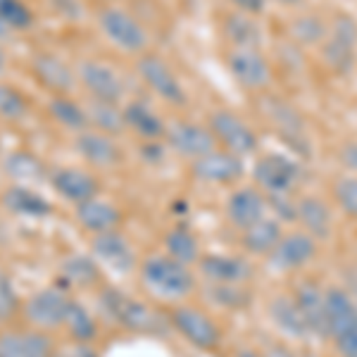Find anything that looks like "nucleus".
<instances>
[{
	"label": "nucleus",
	"instance_id": "obj_43",
	"mask_svg": "<svg viewBox=\"0 0 357 357\" xmlns=\"http://www.w3.org/2000/svg\"><path fill=\"white\" fill-rule=\"evenodd\" d=\"M293 31H296L298 41H305V43L319 41L321 43L329 29H324L321 20H317V17H301V20L296 22V26H293Z\"/></svg>",
	"mask_w": 357,
	"mask_h": 357
},
{
	"label": "nucleus",
	"instance_id": "obj_6",
	"mask_svg": "<svg viewBox=\"0 0 357 357\" xmlns=\"http://www.w3.org/2000/svg\"><path fill=\"white\" fill-rule=\"evenodd\" d=\"M227 69L231 79L243 91L260 93L272 84V65L260 53V48H229L227 53Z\"/></svg>",
	"mask_w": 357,
	"mask_h": 357
},
{
	"label": "nucleus",
	"instance_id": "obj_53",
	"mask_svg": "<svg viewBox=\"0 0 357 357\" xmlns=\"http://www.w3.org/2000/svg\"><path fill=\"white\" fill-rule=\"evenodd\" d=\"M0 357H3V348H0Z\"/></svg>",
	"mask_w": 357,
	"mask_h": 357
},
{
	"label": "nucleus",
	"instance_id": "obj_42",
	"mask_svg": "<svg viewBox=\"0 0 357 357\" xmlns=\"http://www.w3.org/2000/svg\"><path fill=\"white\" fill-rule=\"evenodd\" d=\"M20 310V298H17L15 284L10 281V276L0 269V324L10 321Z\"/></svg>",
	"mask_w": 357,
	"mask_h": 357
},
{
	"label": "nucleus",
	"instance_id": "obj_15",
	"mask_svg": "<svg viewBox=\"0 0 357 357\" xmlns=\"http://www.w3.org/2000/svg\"><path fill=\"white\" fill-rule=\"evenodd\" d=\"M74 148L86 162L91 167H98V169H110V167L122 165L124 160V153L119 143L114 141V136L100 134L96 129H86L82 134H77Z\"/></svg>",
	"mask_w": 357,
	"mask_h": 357
},
{
	"label": "nucleus",
	"instance_id": "obj_31",
	"mask_svg": "<svg viewBox=\"0 0 357 357\" xmlns=\"http://www.w3.org/2000/svg\"><path fill=\"white\" fill-rule=\"evenodd\" d=\"M224 33H227L231 48H260L264 36L255 17L236 13V10L224 17Z\"/></svg>",
	"mask_w": 357,
	"mask_h": 357
},
{
	"label": "nucleus",
	"instance_id": "obj_3",
	"mask_svg": "<svg viewBox=\"0 0 357 357\" xmlns=\"http://www.w3.org/2000/svg\"><path fill=\"white\" fill-rule=\"evenodd\" d=\"M98 29L114 48L126 55H143L148 48V31L131 13L122 8H102L98 15Z\"/></svg>",
	"mask_w": 357,
	"mask_h": 357
},
{
	"label": "nucleus",
	"instance_id": "obj_21",
	"mask_svg": "<svg viewBox=\"0 0 357 357\" xmlns=\"http://www.w3.org/2000/svg\"><path fill=\"white\" fill-rule=\"evenodd\" d=\"M91 250H93L96 260L112 269L114 274H126L134 267V250L119 231L96 234L91 241Z\"/></svg>",
	"mask_w": 357,
	"mask_h": 357
},
{
	"label": "nucleus",
	"instance_id": "obj_27",
	"mask_svg": "<svg viewBox=\"0 0 357 357\" xmlns=\"http://www.w3.org/2000/svg\"><path fill=\"white\" fill-rule=\"evenodd\" d=\"M77 222L84 231L89 234H105V231H117V227L122 224V212L117 210L112 203L105 200H86V203L77 205Z\"/></svg>",
	"mask_w": 357,
	"mask_h": 357
},
{
	"label": "nucleus",
	"instance_id": "obj_50",
	"mask_svg": "<svg viewBox=\"0 0 357 357\" xmlns=\"http://www.w3.org/2000/svg\"><path fill=\"white\" fill-rule=\"evenodd\" d=\"M350 298H353V303H355V307H357V279L353 281V286H350Z\"/></svg>",
	"mask_w": 357,
	"mask_h": 357
},
{
	"label": "nucleus",
	"instance_id": "obj_40",
	"mask_svg": "<svg viewBox=\"0 0 357 357\" xmlns=\"http://www.w3.org/2000/svg\"><path fill=\"white\" fill-rule=\"evenodd\" d=\"M210 298L220 307L238 310L250 303V293L243 289V284H210Z\"/></svg>",
	"mask_w": 357,
	"mask_h": 357
},
{
	"label": "nucleus",
	"instance_id": "obj_30",
	"mask_svg": "<svg viewBox=\"0 0 357 357\" xmlns=\"http://www.w3.org/2000/svg\"><path fill=\"white\" fill-rule=\"evenodd\" d=\"M284 238V231H281V224L272 220V217H264V220L255 222L252 227L243 229V238L241 243L248 252L252 255H272L274 248L279 245V241Z\"/></svg>",
	"mask_w": 357,
	"mask_h": 357
},
{
	"label": "nucleus",
	"instance_id": "obj_2",
	"mask_svg": "<svg viewBox=\"0 0 357 357\" xmlns=\"http://www.w3.org/2000/svg\"><path fill=\"white\" fill-rule=\"evenodd\" d=\"M98 303H100L102 312L126 331H138V333L158 331L160 317L155 314V310L148 307L146 303L136 301V298L126 296L122 291L107 286V289H102Z\"/></svg>",
	"mask_w": 357,
	"mask_h": 357
},
{
	"label": "nucleus",
	"instance_id": "obj_26",
	"mask_svg": "<svg viewBox=\"0 0 357 357\" xmlns=\"http://www.w3.org/2000/svg\"><path fill=\"white\" fill-rule=\"evenodd\" d=\"M3 357H53V341L43 331H8L0 336Z\"/></svg>",
	"mask_w": 357,
	"mask_h": 357
},
{
	"label": "nucleus",
	"instance_id": "obj_49",
	"mask_svg": "<svg viewBox=\"0 0 357 357\" xmlns=\"http://www.w3.org/2000/svg\"><path fill=\"white\" fill-rule=\"evenodd\" d=\"M10 33H13V31H10V26H8V24H5V22H3V20H0V38L10 36Z\"/></svg>",
	"mask_w": 357,
	"mask_h": 357
},
{
	"label": "nucleus",
	"instance_id": "obj_34",
	"mask_svg": "<svg viewBox=\"0 0 357 357\" xmlns=\"http://www.w3.org/2000/svg\"><path fill=\"white\" fill-rule=\"evenodd\" d=\"M86 112H89L91 126H93L96 131H100V134L117 136V134H122V131L126 129L124 112H122V107H119L117 102L93 100L89 107H86Z\"/></svg>",
	"mask_w": 357,
	"mask_h": 357
},
{
	"label": "nucleus",
	"instance_id": "obj_48",
	"mask_svg": "<svg viewBox=\"0 0 357 357\" xmlns=\"http://www.w3.org/2000/svg\"><path fill=\"white\" fill-rule=\"evenodd\" d=\"M79 357H98V355H96L91 348H86V345H82V348H79Z\"/></svg>",
	"mask_w": 357,
	"mask_h": 357
},
{
	"label": "nucleus",
	"instance_id": "obj_19",
	"mask_svg": "<svg viewBox=\"0 0 357 357\" xmlns=\"http://www.w3.org/2000/svg\"><path fill=\"white\" fill-rule=\"evenodd\" d=\"M317 255V238H312L307 231H291L284 234V238L279 241V245L274 248V252L269 255V260L274 262V267L279 269H303L305 264H310Z\"/></svg>",
	"mask_w": 357,
	"mask_h": 357
},
{
	"label": "nucleus",
	"instance_id": "obj_23",
	"mask_svg": "<svg viewBox=\"0 0 357 357\" xmlns=\"http://www.w3.org/2000/svg\"><path fill=\"white\" fill-rule=\"evenodd\" d=\"M0 203L5 205L8 212L26 217V220H43L53 212V205L41 193H36L29 186H22V183H13V186L5 188L3 195H0Z\"/></svg>",
	"mask_w": 357,
	"mask_h": 357
},
{
	"label": "nucleus",
	"instance_id": "obj_36",
	"mask_svg": "<svg viewBox=\"0 0 357 357\" xmlns=\"http://www.w3.org/2000/svg\"><path fill=\"white\" fill-rule=\"evenodd\" d=\"M62 279L74 286H93L100 279V267H98L96 257L74 252L62 262Z\"/></svg>",
	"mask_w": 357,
	"mask_h": 357
},
{
	"label": "nucleus",
	"instance_id": "obj_16",
	"mask_svg": "<svg viewBox=\"0 0 357 357\" xmlns=\"http://www.w3.org/2000/svg\"><path fill=\"white\" fill-rule=\"evenodd\" d=\"M31 74L36 77V82L41 84L43 89H48L53 96H67L69 91L74 89V82H77V72H72V67L53 53L33 55Z\"/></svg>",
	"mask_w": 357,
	"mask_h": 357
},
{
	"label": "nucleus",
	"instance_id": "obj_44",
	"mask_svg": "<svg viewBox=\"0 0 357 357\" xmlns=\"http://www.w3.org/2000/svg\"><path fill=\"white\" fill-rule=\"evenodd\" d=\"M236 13H243L250 17H260L267 10V0H229Z\"/></svg>",
	"mask_w": 357,
	"mask_h": 357
},
{
	"label": "nucleus",
	"instance_id": "obj_54",
	"mask_svg": "<svg viewBox=\"0 0 357 357\" xmlns=\"http://www.w3.org/2000/svg\"><path fill=\"white\" fill-rule=\"evenodd\" d=\"M305 357H310V355H305Z\"/></svg>",
	"mask_w": 357,
	"mask_h": 357
},
{
	"label": "nucleus",
	"instance_id": "obj_4",
	"mask_svg": "<svg viewBox=\"0 0 357 357\" xmlns=\"http://www.w3.org/2000/svg\"><path fill=\"white\" fill-rule=\"evenodd\" d=\"M136 74L148 89L162 102L172 107H183L188 102V93L183 89L181 79L176 77V72L169 67V62L162 60L160 55L143 53L136 60Z\"/></svg>",
	"mask_w": 357,
	"mask_h": 357
},
{
	"label": "nucleus",
	"instance_id": "obj_14",
	"mask_svg": "<svg viewBox=\"0 0 357 357\" xmlns=\"http://www.w3.org/2000/svg\"><path fill=\"white\" fill-rule=\"evenodd\" d=\"M50 186L62 200L74 205H82L86 200H93L100 193L98 178L79 167H60L50 174Z\"/></svg>",
	"mask_w": 357,
	"mask_h": 357
},
{
	"label": "nucleus",
	"instance_id": "obj_17",
	"mask_svg": "<svg viewBox=\"0 0 357 357\" xmlns=\"http://www.w3.org/2000/svg\"><path fill=\"white\" fill-rule=\"evenodd\" d=\"M326 331L333 343L357 331V307L348 291L326 289Z\"/></svg>",
	"mask_w": 357,
	"mask_h": 357
},
{
	"label": "nucleus",
	"instance_id": "obj_46",
	"mask_svg": "<svg viewBox=\"0 0 357 357\" xmlns=\"http://www.w3.org/2000/svg\"><path fill=\"white\" fill-rule=\"evenodd\" d=\"M264 357H298L296 353H291L289 348H281V345H274V348H269V353Z\"/></svg>",
	"mask_w": 357,
	"mask_h": 357
},
{
	"label": "nucleus",
	"instance_id": "obj_1",
	"mask_svg": "<svg viewBox=\"0 0 357 357\" xmlns=\"http://www.w3.org/2000/svg\"><path fill=\"white\" fill-rule=\"evenodd\" d=\"M141 284L148 293L160 301H183L195 289V276L188 264L169 255H151L141 264Z\"/></svg>",
	"mask_w": 357,
	"mask_h": 357
},
{
	"label": "nucleus",
	"instance_id": "obj_18",
	"mask_svg": "<svg viewBox=\"0 0 357 357\" xmlns=\"http://www.w3.org/2000/svg\"><path fill=\"white\" fill-rule=\"evenodd\" d=\"M293 298H296L298 307L307 321L310 333L317 338H329V331H326V291L314 281L305 279L296 286Z\"/></svg>",
	"mask_w": 357,
	"mask_h": 357
},
{
	"label": "nucleus",
	"instance_id": "obj_39",
	"mask_svg": "<svg viewBox=\"0 0 357 357\" xmlns=\"http://www.w3.org/2000/svg\"><path fill=\"white\" fill-rule=\"evenodd\" d=\"M29 112V100L20 89L10 84H0V117L8 122H20Z\"/></svg>",
	"mask_w": 357,
	"mask_h": 357
},
{
	"label": "nucleus",
	"instance_id": "obj_37",
	"mask_svg": "<svg viewBox=\"0 0 357 357\" xmlns=\"http://www.w3.org/2000/svg\"><path fill=\"white\" fill-rule=\"evenodd\" d=\"M65 326L69 331V336L74 338L77 343H89L93 341L98 336V326H96V319L91 317L89 310L84 307L82 303L72 301L67 307V317H65Z\"/></svg>",
	"mask_w": 357,
	"mask_h": 357
},
{
	"label": "nucleus",
	"instance_id": "obj_20",
	"mask_svg": "<svg viewBox=\"0 0 357 357\" xmlns=\"http://www.w3.org/2000/svg\"><path fill=\"white\" fill-rule=\"evenodd\" d=\"M267 195L260 193L257 188H236L227 200V217L236 229H248L255 222L267 217Z\"/></svg>",
	"mask_w": 357,
	"mask_h": 357
},
{
	"label": "nucleus",
	"instance_id": "obj_52",
	"mask_svg": "<svg viewBox=\"0 0 357 357\" xmlns=\"http://www.w3.org/2000/svg\"><path fill=\"white\" fill-rule=\"evenodd\" d=\"M276 3H281V5H298V3H303V0H276Z\"/></svg>",
	"mask_w": 357,
	"mask_h": 357
},
{
	"label": "nucleus",
	"instance_id": "obj_25",
	"mask_svg": "<svg viewBox=\"0 0 357 357\" xmlns=\"http://www.w3.org/2000/svg\"><path fill=\"white\" fill-rule=\"evenodd\" d=\"M269 317H272L276 329L284 333V336L293 338V341H305L307 336H312L293 296L272 298V303H269Z\"/></svg>",
	"mask_w": 357,
	"mask_h": 357
},
{
	"label": "nucleus",
	"instance_id": "obj_29",
	"mask_svg": "<svg viewBox=\"0 0 357 357\" xmlns=\"http://www.w3.org/2000/svg\"><path fill=\"white\" fill-rule=\"evenodd\" d=\"M48 114H50V119H53L57 126L72 131V134H82V131L91 129L86 107L79 105V102L74 100V98H69V96H50Z\"/></svg>",
	"mask_w": 357,
	"mask_h": 357
},
{
	"label": "nucleus",
	"instance_id": "obj_24",
	"mask_svg": "<svg viewBox=\"0 0 357 357\" xmlns=\"http://www.w3.org/2000/svg\"><path fill=\"white\" fill-rule=\"evenodd\" d=\"M124 124L143 141H162L167 134V124L146 100H129L122 107Z\"/></svg>",
	"mask_w": 357,
	"mask_h": 357
},
{
	"label": "nucleus",
	"instance_id": "obj_8",
	"mask_svg": "<svg viewBox=\"0 0 357 357\" xmlns=\"http://www.w3.org/2000/svg\"><path fill=\"white\" fill-rule=\"evenodd\" d=\"M172 329L181 333L188 343L200 350H215L222 343V329L210 314H205L198 307L188 305H176L169 312Z\"/></svg>",
	"mask_w": 357,
	"mask_h": 357
},
{
	"label": "nucleus",
	"instance_id": "obj_47",
	"mask_svg": "<svg viewBox=\"0 0 357 357\" xmlns=\"http://www.w3.org/2000/svg\"><path fill=\"white\" fill-rule=\"evenodd\" d=\"M5 69H8V55H5V50L0 48V77L5 74Z\"/></svg>",
	"mask_w": 357,
	"mask_h": 357
},
{
	"label": "nucleus",
	"instance_id": "obj_5",
	"mask_svg": "<svg viewBox=\"0 0 357 357\" xmlns=\"http://www.w3.org/2000/svg\"><path fill=\"white\" fill-rule=\"evenodd\" d=\"M212 136H215L217 146H222V151L238 155V158H248V155L257 153L260 148V138H257L255 129L245 122L241 114L231 110H215L207 119Z\"/></svg>",
	"mask_w": 357,
	"mask_h": 357
},
{
	"label": "nucleus",
	"instance_id": "obj_33",
	"mask_svg": "<svg viewBox=\"0 0 357 357\" xmlns=\"http://www.w3.org/2000/svg\"><path fill=\"white\" fill-rule=\"evenodd\" d=\"M269 119H272V126L276 129V134L284 136L289 143H296L298 148L303 143H307V136H305V126H303V119L298 117L296 110L289 105L281 102H272V110H269Z\"/></svg>",
	"mask_w": 357,
	"mask_h": 357
},
{
	"label": "nucleus",
	"instance_id": "obj_35",
	"mask_svg": "<svg viewBox=\"0 0 357 357\" xmlns=\"http://www.w3.org/2000/svg\"><path fill=\"white\" fill-rule=\"evenodd\" d=\"M165 248H167V255L174 257V260L183 262V264H198L200 262V243L198 238L183 227L172 229L169 234L165 236Z\"/></svg>",
	"mask_w": 357,
	"mask_h": 357
},
{
	"label": "nucleus",
	"instance_id": "obj_11",
	"mask_svg": "<svg viewBox=\"0 0 357 357\" xmlns=\"http://www.w3.org/2000/svg\"><path fill=\"white\" fill-rule=\"evenodd\" d=\"M69 303H72V298L60 286H48V289H41L29 298L24 305V317L29 324H33L41 331L57 329V326H65Z\"/></svg>",
	"mask_w": 357,
	"mask_h": 357
},
{
	"label": "nucleus",
	"instance_id": "obj_13",
	"mask_svg": "<svg viewBox=\"0 0 357 357\" xmlns=\"http://www.w3.org/2000/svg\"><path fill=\"white\" fill-rule=\"evenodd\" d=\"M245 167L243 158L231 155L222 148L207 153L205 158L191 162V174L203 183H215V186H224V183H234L243 176Z\"/></svg>",
	"mask_w": 357,
	"mask_h": 357
},
{
	"label": "nucleus",
	"instance_id": "obj_45",
	"mask_svg": "<svg viewBox=\"0 0 357 357\" xmlns=\"http://www.w3.org/2000/svg\"><path fill=\"white\" fill-rule=\"evenodd\" d=\"M341 160H343V165L348 167V169L357 172V141L345 143L343 151H341Z\"/></svg>",
	"mask_w": 357,
	"mask_h": 357
},
{
	"label": "nucleus",
	"instance_id": "obj_28",
	"mask_svg": "<svg viewBox=\"0 0 357 357\" xmlns=\"http://www.w3.org/2000/svg\"><path fill=\"white\" fill-rule=\"evenodd\" d=\"M296 220L303 224V229L312 238H329L333 231V217L331 210L324 200L314 198V195H305L298 200Z\"/></svg>",
	"mask_w": 357,
	"mask_h": 357
},
{
	"label": "nucleus",
	"instance_id": "obj_22",
	"mask_svg": "<svg viewBox=\"0 0 357 357\" xmlns=\"http://www.w3.org/2000/svg\"><path fill=\"white\" fill-rule=\"evenodd\" d=\"M200 274L210 284H245L252 276V264L236 255H205L198 262Z\"/></svg>",
	"mask_w": 357,
	"mask_h": 357
},
{
	"label": "nucleus",
	"instance_id": "obj_7",
	"mask_svg": "<svg viewBox=\"0 0 357 357\" xmlns=\"http://www.w3.org/2000/svg\"><path fill=\"white\" fill-rule=\"evenodd\" d=\"M252 178H255V186L267 195H286L296 188L301 167L284 153H267L252 165Z\"/></svg>",
	"mask_w": 357,
	"mask_h": 357
},
{
	"label": "nucleus",
	"instance_id": "obj_12",
	"mask_svg": "<svg viewBox=\"0 0 357 357\" xmlns=\"http://www.w3.org/2000/svg\"><path fill=\"white\" fill-rule=\"evenodd\" d=\"M77 79L93 100L117 102L124 98V84L112 67L98 60H82L77 65Z\"/></svg>",
	"mask_w": 357,
	"mask_h": 357
},
{
	"label": "nucleus",
	"instance_id": "obj_41",
	"mask_svg": "<svg viewBox=\"0 0 357 357\" xmlns=\"http://www.w3.org/2000/svg\"><path fill=\"white\" fill-rule=\"evenodd\" d=\"M333 198L338 200L341 210L357 220V176H341L333 183Z\"/></svg>",
	"mask_w": 357,
	"mask_h": 357
},
{
	"label": "nucleus",
	"instance_id": "obj_10",
	"mask_svg": "<svg viewBox=\"0 0 357 357\" xmlns=\"http://www.w3.org/2000/svg\"><path fill=\"white\" fill-rule=\"evenodd\" d=\"M165 138H167V146H169L178 158L191 160V162L205 158L207 153L220 148L215 136H212L210 126L186 122V119H176V122L167 124Z\"/></svg>",
	"mask_w": 357,
	"mask_h": 357
},
{
	"label": "nucleus",
	"instance_id": "obj_38",
	"mask_svg": "<svg viewBox=\"0 0 357 357\" xmlns=\"http://www.w3.org/2000/svg\"><path fill=\"white\" fill-rule=\"evenodd\" d=\"M0 20L10 26V31H29L36 22L24 0H0Z\"/></svg>",
	"mask_w": 357,
	"mask_h": 357
},
{
	"label": "nucleus",
	"instance_id": "obj_51",
	"mask_svg": "<svg viewBox=\"0 0 357 357\" xmlns=\"http://www.w3.org/2000/svg\"><path fill=\"white\" fill-rule=\"evenodd\" d=\"M238 357H264V355L255 353V350H243V353H238Z\"/></svg>",
	"mask_w": 357,
	"mask_h": 357
},
{
	"label": "nucleus",
	"instance_id": "obj_9",
	"mask_svg": "<svg viewBox=\"0 0 357 357\" xmlns=\"http://www.w3.org/2000/svg\"><path fill=\"white\" fill-rule=\"evenodd\" d=\"M321 55L331 72L348 74L357 57V24L348 15H341L321 41Z\"/></svg>",
	"mask_w": 357,
	"mask_h": 357
},
{
	"label": "nucleus",
	"instance_id": "obj_32",
	"mask_svg": "<svg viewBox=\"0 0 357 357\" xmlns=\"http://www.w3.org/2000/svg\"><path fill=\"white\" fill-rule=\"evenodd\" d=\"M3 167H5V174L15 178V181H20L22 186H26L31 181H43L45 178V165L29 151H17L13 155H8Z\"/></svg>",
	"mask_w": 357,
	"mask_h": 357
}]
</instances>
